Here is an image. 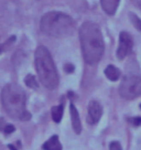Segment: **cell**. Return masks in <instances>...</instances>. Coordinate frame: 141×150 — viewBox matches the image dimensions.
<instances>
[{
  "mask_svg": "<svg viewBox=\"0 0 141 150\" xmlns=\"http://www.w3.org/2000/svg\"><path fill=\"white\" fill-rule=\"evenodd\" d=\"M78 35L84 61L88 65H96L105 51L103 33L99 25L92 21H86L80 25Z\"/></svg>",
  "mask_w": 141,
  "mask_h": 150,
  "instance_id": "6da1fadb",
  "label": "cell"
},
{
  "mask_svg": "<svg viewBox=\"0 0 141 150\" xmlns=\"http://www.w3.org/2000/svg\"><path fill=\"white\" fill-rule=\"evenodd\" d=\"M25 93L18 84L11 83L6 85L1 91V103L10 117L22 120L30 119L31 115L25 108Z\"/></svg>",
  "mask_w": 141,
  "mask_h": 150,
  "instance_id": "7a4b0ae2",
  "label": "cell"
},
{
  "mask_svg": "<svg viewBox=\"0 0 141 150\" xmlns=\"http://www.w3.org/2000/svg\"><path fill=\"white\" fill-rule=\"evenodd\" d=\"M75 29V22L66 13L51 11L42 17L40 21L41 32L50 38H65L70 35Z\"/></svg>",
  "mask_w": 141,
  "mask_h": 150,
  "instance_id": "3957f363",
  "label": "cell"
},
{
  "mask_svg": "<svg viewBox=\"0 0 141 150\" xmlns=\"http://www.w3.org/2000/svg\"><path fill=\"white\" fill-rule=\"evenodd\" d=\"M35 69L41 84L47 89H54L59 85V74L51 53L44 45H39L34 54Z\"/></svg>",
  "mask_w": 141,
  "mask_h": 150,
  "instance_id": "277c9868",
  "label": "cell"
},
{
  "mask_svg": "<svg viewBox=\"0 0 141 150\" xmlns=\"http://www.w3.org/2000/svg\"><path fill=\"white\" fill-rule=\"evenodd\" d=\"M119 93L122 98L133 99L141 95V77L137 75H126L119 86Z\"/></svg>",
  "mask_w": 141,
  "mask_h": 150,
  "instance_id": "5b68a950",
  "label": "cell"
},
{
  "mask_svg": "<svg viewBox=\"0 0 141 150\" xmlns=\"http://www.w3.org/2000/svg\"><path fill=\"white\" fill-rule=\"evenodd\" d=\"M133 47V39L130 33L122 31L119 34V45L117 49V59L122 61L125 57H127L132 51Z\"/></svg>",
  "mask_w": 141,
  "mask_h": 150,
  "instance_id": "8992f818",
  "label": "cell"
},
{
  "mask_svg": "<svg viewBox=\"0 0 141 150\" xmlns=\"http://www.w3.org/2000/svg\"><path fill=\"white\" fill-rule=\"evenodd\" d=\"M103 115V108L97 100H92L88 105V115H87V122L90 125H94L99 122V119Z\"/></svg>",
  "mask_w": 141,
  "mask_h": 150,
  "instance_id": "52a82bcc",
  "label": "cell"
},
{
  "mask_svg": "<svg viewBox=\"0 0 141 150\" xmlns=\"http://www.w3.org/2000/svg\"><path fill=\"white\" fill-rule=\"evenodd\" d=\"M119 4H120V0H100L102 8L108 16H114L116 13Z\"/></svg>",
  "mask_w": 141,
  "mask_h": 150,
  "instance_id": "ba28073f",
  "label": "cell"
},
{
  "mask_svg": "<svg viewBox=\"0 0 141 150\" xmlns=\"http://www.w3.org/2000/svg\"><path fill=\"white\" fill-rule=\"evenodd\" d=\"M70 118H72L73 129H74V131H75L76 134H80V131H82V122H80L78 112H77L76 107L74 106V104H70Z\"/></svg>",
  "mask_w": 141,
  "mask_h": 150,
  "instance_id": "9c48e42d",
  "label": "cell"
},
{
  "mask_svg": "<svg viewBox=\"0 0 141 150\" xmlns=\"http://www.w3.org/2000/svg\"><path fill=\"white\" fill-rule=\"evenodd\" d=\"M105 75L111 82H116V81L119 80L121 73H120V70L118 67H116L115 65H108L105 69Z\"/></svg>",
  "mask_w": 141,
  "mask_h": 150,
  "instance_id": "30bf717a",
  "label": "cell"
},
{
  "mask_svg": "<svg viewBox=\"0 0 141 150\" xmlns=\"http://www.w3.org/2000/svg\"><path fill=\"white\" fill-rule=\"evenodd\" d=\"M42 148L43 150H62V145L59 140V137L53 136L44 142Z\"/></svg>",
  "mask_w": 141,
  "mask_h": 150,
  "instance_id": "8fae6325",
  "label": "cell"
},
{
  "mask_svg": "<svg viewBox=\"0 0 141 150\" xmlns=\"http://www.w3.org/2000/svg\"><path fill=\"white\" fill-rule=\"evenodd\" d=\"M63 105H57V106H54L52 107L51 114H52V118L55 122H61L62 117H63Z\"/></svg>",
  "mask_w": 141,
  "mask_h": 150,
  "instance_id": "7c38bea8",
  "label": "cell"
},
{
  "mask_svg": "<svg viewBox=\"0 0 141 150\" xmlns=\"http://www.w3.org/2000/svg\"><path fill=\"white\" fill-rule=\"evenodd\" d=\"M25 85L28 86V87H31V88H38V81L37 79L33 76V75L29 74L27 75V77H25Z\"/></svg>",
  "mask_w": 141,
  "mask_h": 150,
  "instance_id": "4fadbf2b",
  "label": "cell"
},
{
  "mask_svg": "<svg viewBox=\"0 0 141 150\" xmlns=\"http://www.w3.org/2000/svg\"><path fill=\"white\" fill-rule=\"evenodd\" d=\"M14 41H16V37H14V35H11V37H10L9 39L7 40V42L4 43V44H0V54H1V53H2L4 51H5L6 49L9 47L11 43L14 42Z\"/></svg>",
  "mask_w": 141,
  "mask_h": 150,
  "instance_id": "5bb4252c",
  "label": "cell"
},
{
  "mask_svg": "<svg viewBox=\"0 0 141 150\" xmlns=\"http://www.w3.org/2000/svg\"><path fill=\"white\" fill-rule=\"evenodd\" d=\"M130 18H131V21H132V23L135 24V27H136L139 31H141V20L140 19L133 13H130Z\"/></svg>",
  "mask_w": 141,
  "mask_h": 150,
  "instance_id": "9a60e30c",
  "label": "cell"
},
{
  "mask_svg": "<svg viewBox=\"0 0 141 150\" xmlns=\"http://www.w3.org/2000/svg\"><path fill=\"white\" fill-rule=\"evenodd\" d=\"M2 131H4L5 134H11V132H13L14 131V126L13 125L8 124V125H6V126L2 128Z\"/></svg>",
  "mask_w": 141,
  "mask_h": 150,
  "instance_id": "2e32d148",
  "label": "cell"
},
{
  "mask_svg": "<svg viewBox=\"0 0 141 150\" xmlns=\"http://www.w3.org/2000/svg\"><path fill=\"white\" fill-rule=\"evenodd\" d=\"M109 150H121V146L118 141H113L109 145Z\"/></svg>",
  "mask_w": 141,
  "mask_h": 150,
  "instance_id": "e0dca14e",
  "label": "cell"
},
{
  "mask_svg": "<svg viewBox=\"0 0 141 150\" xmlns=\"http://www.w3.org/2000/svg\"><path fill=\"white\" fill-rule=\"evenodd\" d=\"M129 122H131L133 126H141V117H133V118H130L129 119Z\"/></svg>",
  "mask_w": 141,
  "mask_h": 150,
  "instance_id": "ac0fdd59",
  "label": "cell"
},
{
  "mask_svg": "<svg viewBox=\"0 0 141 150\" xmlns=\"http://www.w3.org/2000/svg\"><path fill=\"white\" fill-rule=\"evenodd\" d=\"M74 70V66L72 65V64H66L65 65V71L66 72H68V73H72Z\"/></svg>",
  "mask_w": 141,
  "mask_h": 150,
  "instance_id": "d6986e66",
  "label": "cell"
},
{
  "mask_svg": "<svg viewBox=\"0 0 141 150\" xmlns=\"http://www.w3.org/2000/svg\"><path fill=\"white\" fill-rule=\"evenodd\" d=\"M8 148H9L10 150H18L16 147H14V146H12V145H9V146H8Z\"/></svg>",
  "mask_w": 141,
  "mask_h": 150,
  "instance_id": "ffe728a7",
  "label": "cell"
},
{
  "mask_svg": "<svg viewBox=\"0 0 141 150\" xmlns=\"http://www.w3.org/2000/svg\"><path fill=\"white\" fill-rule=\"evenodd\" d=\"M135 4H136L137 6H139V7L141 8V0H136V1H135Z\"/></svg>",
  "mask_w": 141,
  "mask_h": 150,
  "instance_id": "44dd1931",
  "label": "cell"
},
{
  "mask_svg": "<svg viewBox=\"0 0 141 150\" xmlns=\"http://www.w3.org/2000/svg\"><path fill=\"white\" fill-rule=\"evenodd\" d=\"M140 108H141V104H140Z\"/></svg>",
  "mask_w": 141,
  "mask_h": 150,
  "instance_id": "7402d4cb",
  "label": "cell"
}]
</instances>
